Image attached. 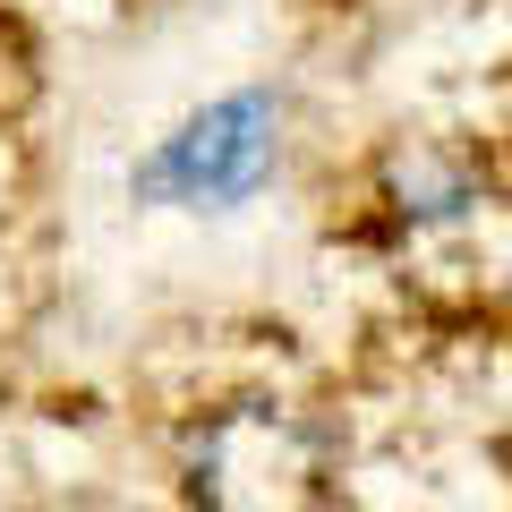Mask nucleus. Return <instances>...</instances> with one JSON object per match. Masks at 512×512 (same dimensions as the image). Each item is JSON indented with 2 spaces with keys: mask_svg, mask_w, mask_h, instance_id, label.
<instances>
[{
  "mask_svg": "<svg viewBox=\"0 0 512 512\" xmlns=\"http://www.w3.org/2000/svg\"><path fill=\"white\" fill-rule=\"evenodd\" d=\"M274 137H265V103H222L205 111L188 137H171V154L154 163V180L180 188V197H239V188L265 171Z\"/></svg>",
  "mask_w": 512,
  "mask_h": 512,
  "instance_id": "obj_1",
  "label": "nucleus"
}]
</instances>
